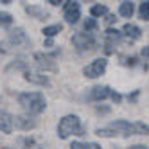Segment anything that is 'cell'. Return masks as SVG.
I'll use <instances>...</instances> for the list:
<instances>
[{"mask_svg": "<svg viewBox=\"0 0 149 149\" xmlns=\"http://www.w3.org/2000/svg\"><path fill=\"white\" fill-rule=\"evenodd\" d=\"M142 56H144V58H149V45L142 49Z\"/></svg>", "mask_w": 149, "mask_h": 149, "instance_id": "d4e9b609", "label": "cell"}, {"mask_svg": "<svg viewBox=\"0 0 149 149\" xmlns=\"http://www.w3.org/2000/svg\"><path fill=\"white\" fill-rule=\"evenodd\" d=\"M13 127H15V124H13V115L7 113L6 110H0V131L11 133Z\"/></svg>", "mask_w": 149, "mask_h": 149, "instance_id": "7c38bea8", "label": "cell"}, {"mask_svg": "<svg viewBox=\"0 0 149 149\" xmlns=\"http://www.w3.org/2000/svg\"><path fill=\"white\" fill-rule=\"evenodd\" d=\"M13 124H15V127H18V130L27 131V130H33V127L36 126V120L31 119V117L18 115V117H13Z\"/></svg>", "mask_w": 149, "mask_h": 149, "instance_id": "8fae6325", "label": "cell"}, {"mask_svg": "<svg viewBox=\"0 0 149 149\" xmlns=\"http://www.w3.org/2000/svg\"><path fill=\"white\" fill-rule=\"evenodd\" d=\"M135 63H136V59H135V58H130V59L126 58V59H124V65H131V67H133Z\"/></svg>", "mask_w": 149, "mask_h": 149, "instance_id": "603a6c76", "label": "cell"}, {"mask_svg": "<svg viewBox=\"0 0 149 149\" xmlns=\"http://www.w3.org/2000/svg\"><path fill=\"white\" fill-rule=\"evenodd\" d=\"M70 149H102V147L95 142H72Z\"/></svg>", "mask_w": 149, "mask_h": 149, "instance_id": "e0dca14e", "label": "cell"}, {"mask_svg": "<svg viewBox=\"0 0 149 149\" xmlns=\"http://www.w3.org/2000/svg\"><path fill=\"white\" fill-rule=\"evenodd\" d=\"M135 13V4L133 2H122L120 7H119V15L124 16V18H131Z\"/></svg>", "mask_w": 149, "mask_h": 149, "instance_id": "9a60e30c", "label": "cell"}, {"mask_svg": "<svg viewBox=\"0 0 149 149\" xmlns=\"http://www.w3.org/2000/svg\"><path fill=\"white\" fill-rule=\"evenodd\" d=\"M2 149H13V147H2Z\"/></svg>", "mask_w": 149, "mask_h": 149, "instance_id": "f1b7e54d", "label": "cell"}, {"mask_svg": "<svg viewBox=\"0 0 149 149\" xmlns=\"http://www.w3.org/2000/svg\"><path fill=\"white\" fill-rule=\"evenodd\" d=\"M115 135L120 136H131V135H149V126L144 122H126V120H115L110 124Z\"/></svg>", "mask_w": 149, "mask_h": 149, "instance_id": "7a4b0ae2", "label": "cell"}, {"mask_svg": "<svg viewBox=\"0 0 149 149\" xmlns=\"http://www.w3.org/2000/svg\"><path fill=\"white\" fill-rule=\"evenodd\" d=\"M24 77H25V81H29V83H34V84H40V86H47L49 84V77L47 76H43L41 72H34V70H24Z\"/></svg>", "mask_w": 149, "mask_h": 149, "instance_id": "9c48e42d", "label": "cell"}, {"mask_svg": "<svg viewBox=\"0 0 149 149\" xmlns=\"http://www.w3.org/2000/svg\"><path fill=\"white\" fill-rule=\"evenodd\" d=\"M45 47H52V40H50V38L45 41Z\"/></svg>", "mask_w": 149, "mask_h": 149, "instance_id": "83f0119b", "label": "cell"}, {"mask_svg": "<svg viewBox=\"0 0 149 149\" xmlns=\"http://www.w3.org/2000/svg\"><path fill=\"white\" fill-rule=\"evenodd\" d=\"M25 13L33 18H38V20H47L49 18V11H45V9L40 7V6H25Z\"/></svg>", "mask_w": 149, "mask_h": 149, "instance_id": "4fadbf2b", "label": "cell"}, {"mask_svg": "<svg viewBox=\"0 0 149 149\" xmlns=\"http://www.w3.org/2000/svg\"><path fill=\"white\" fill-rule=\"evenodd\" d=\"M79 18H81L79 2H67V6H65V20L68 24H76Z\"/></svg>", "mask_w": 149, "mask_h": 149, "instance_id": "ba28073f", "label": "cell"}, {"mask_svg": "<svg viewBox=\"0 0 149 149\" xmlns=\"http://www.w3.org/2000/svg\"><path fill=\"white\" fill-rule=\"evenodd\" d=\"M13 24V16L9 15V13H4V11H0V25H11Z\"/></svg>", "mask_w": 149, "mask_h": 149, "instance_id": "44dd1931", "label": "cell"}, {"mask_svg": "<svg viewBox=\"0 0 149 149\" xmlns=\"http://www.w3.org/2000/svg\"><path fill=\"white\" fill-rule=\"evenodd\" d=\"M122 34L127 36L130 40H138V38L142 36V31L138 29L136 25H133V24H126V25L122 27Z\"/></svg>", "mask_w": 149, "mask_h": 149, "instance_id": "5bb4252c", "label": "cell"}, {"mask_svg": "<svg viewBox=\"0 0 149 149\" xmlns=\"http://www.w3.org/2000/svg\"><path fill=\"white\" fill-rule=\"evenodd\" d=\"M83 27H84V31H86V33H92V31H95L99 25H97V20H95V18H88L86 22H84Z\"/></svg>", "mask_w": 149, "mask_h": 149, "instance_id": "ffe728a7", "label": "cell"}, {"mask_svg": "<svg viewBox=\"0 0 149 149\" xmlns=\"http://www.w3.org/2000/svg\"><path fill=\"white\" fill-rule=\"evenodd\" d=\"M138 13H140V18H142V20L149 22V0L140 4V7H138Z\"/></svg>", "mask_w": 149, "mask_h": 149, "instance_id": "d6986e66", "label": "cell"}, {"mask_svg": "<svg viewBox=\"0 0 149 149\" xmlns=\"http://www.w3.org/2000/svg\"><path fill=\"white\" fill-rule=\"evenodd\" d=\"M18 102L20 106L27 111V113H33V115H38L45 110L47 106V101L43 97V93L40 92H25V93H20L18 95Z\"/></svg>", "mask_w": 149, "mask_h": 149, "instance_id": "6da1fadb", "label": "cell"}, {"mask_svg": "<svg viewBox=\"0 0 149 149\" xmlns=\"http://www.w3.org/2000/svg\"><path fill=\"white\" fill-rule=\"evenodd\" d=\"M130 149H147V146H142V144H135V146H131Z\"/></svg>", "mask_w": 149, "mask_h": 149, "instance_id": "484cf974", "label": "cell"}, {"mask_svg": "<svg viewBox=\"0 0 149 149\" xmlns=\"http://www.w3.org/2000/svg\"><path fill=\"white\" fill-rule=\"evenodd\" d=\"M110 88L108 86H101V84H97V86H93L90 88V93H88V101H93V102H97V101H102L106 97H110Z\"/></svg>", "mask_w": 149, "mask_h": 149, "instance_id": "30bf717a", "label": "cell"}, {"mask_svg": "<svg viewBox=\"0 0 149 149\" xmlns=\"http://www.w3.org/2000/svg\"><path fill=\"white\" fill-rule=\"evenodd\" d=\"M106 13H108V7H106V6H101V4L93 6V7L90 9V15H92V16H104Z\"/></svg>", "mask_w": 149, "mask_h": 149, "instance_id": "ac0fdd59", "label": "cell"}, {"mask_svg": "<svg viewBox=\"0 0 149 149\" xmlns=\"http://www.w3.org/2000/svg\"><path fill=\"white\" fill-rule=\"evenodd\" d=\"M110 97H111V101H113V102H117V104H119V102H120V99H122V97H120V93H117V92H113V90L110 92Z\"/></svg>", "mask_w": 149, "mask_h": 149, "instance_id": "7402d4cb", "label": "cell"}, {"mask_svg": "<svg viewBox=\"0 0 149 149\" xmlns=\"http://www.w3.org/2000/svg\"><path fill=\"white\" fill-rule=\"evenodd\" d=\"M72 45L81 52H90L97 49V41L92 36V33H76L72 36Z\"/></svg>", "mask_w": 149, "mask_h": 149, "instance_id": "277c9868", "label": "cell"}, {"mask_svg": "<svg viewBox=\"0 0 149 149\" xmlns=\"http://www.w3.org/2000/svg\"><path fill=\"white\" fill-rule=\"evenodd\" d=\"M58 135L59 138H68L70 135H84V127L77 115H65L58 124Z\"/></svg>", "mask_w": 149, "mask_h": 149, "instance_id": "3957f363", "label": "cell"}, {"mask_svg": "<svg viewBox=\"0 0 149 149\" xmlns=\"http://www.w3.org/2000/svg\"><path fill=\"white\" fill-rule=\"evenodd\" d=\"M61 31H63V25H61V24H56V25H49V27H43V31H41V33H43L47 38H52V36L59 34Z\"/></svg>", "mask_w": 149, "mask_h": 149, "instance_id": "2e32d148", "label": "cell"}, {"mask_svg": "<svg viewBox=\"0 0 149 149\" xmlns=\"http://www.w3.org/2000/svg\"><path fill=\"white\" fill-rule=\"evenodd\" d=\"M34 61H36V67L40 70H50V72H58V65L54 61V56L52 54H43V52H36L34 54Z\"/></svg>", "mask_w": 149, "mask_h": 149, "instance_id": "8992f818", "label": "cell"}, {"mask_svg": "<svg viewBox=\"0 0 149 149\" xmlns=\"http://www.w3.org/2000/svg\"><path fill=\"white\" fill-rule=\"evenodd\" d=\"M106 67H108V61H106V58H101V59H95V61L88 63V65L83 68V74L90 79H97L104 74Z\"/></svg>", "mask_w": 149, "mask_h": 149, "instance_id": "5b68a950", "label": "cell"}, {"mask_svg": "<svg viewBox=\"0 0 149 149\" xmlns=\"http://www.w3.org/2000/svg\"><path fill=\"white\" fill-rule=\"evenodd\" d=\"M9 43H11L13 47H29L31 45V40L27 38L24 29L16 27L13 31H9Z\"/></svg>", "mask_w": 149, "mask_h": 149, "instance_id": "52a82bcc", "label": "cell"}, {"mask_svg": "<svg viewBox=\"0 0 149 149\" xmlns=\"http://www.w3.org/2000/svg\"><path fill=\"white\" fill-rule=\"evenodd\" d=\"M49 4H52V6H59V4H63L61 0H49Z\"/></svg>", "mask_w": 149, "mask_h": 149, "instance_id": "4316f807", "label": "cell"}, {"mask_svg": "<svg viewBox=\"0 0 149 149\" xmlns=\"http://www.w3.org/2000/svg\"><path fill=\"white\" fill-rule=\"evenodd\" d=\"M115 20H117V18H115V15H108V18H106V24H113Z\"/></svg>", "mask_w": 149, "mask_h": 149, "instance_id": "cb8c5ba5", "label": "cell"}]
</instances>
